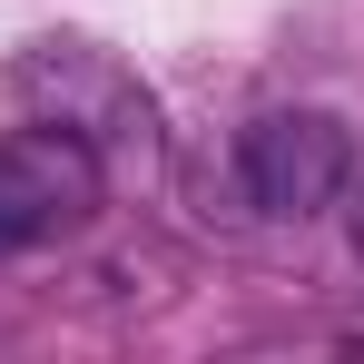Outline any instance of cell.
<instances>
[{"mask_svg": "<svg viewBox=\"0 0 364 364\" xmlns=\"http://www.w3.org/2000/svg\"><path fill=\"white\" fill-rule=\"evenodd\" d=\"M109 197V168L99 148L60 119H30L0 138V237L10 246H50V237H79Z\"/></svg>", "mask_w": 364, "mask_h": 364, "instance_id": "6da1fadb", "label": "cell"}, {"mask_svg": "<svg viewBox=\"0 0 364 364\" xmlns=\"http://www.w3.org/2000/svg\"><path fill=\"white\" fill-rule=\"evenodd\" d=\"M237 187L256 217H315L355 187V138L325 109H266L237 138Z\"/></svg>", "mask_w": 364, "mask_h": 364, "instance_id": "7a4b0ae2", "label": "cell"}, {"mask_svg": "<svg viewBox=\"0 0 364 364\" xmlns=\"http://www.w3.org/2000/svg\"><path fill=\"white\" fill-rule=\"evenodd\" d=\"M10 89H20L30 109H50L60 128H79L89 148H99V138L148 148V89H138L109 50H89V40H40V50H20Z\"/></svg>", "mask_w": 364, "mask_h": 364, "instance_id": "3957f363", "label": "cell"}, {"mask_svg": "<svg viewBox=\"0 0 364 364\" xmlns=\"http://www.w3.org/2000/svg\"><path fill=\"white\" fill-rule=\"evenodd\" d=\"M345 246H355V266H364V187H355V207H345Z\"/></svg>", "mask_w": 364, "mask_h": 364, "instance_id": "277c9868", "label": "cell"}, {"mask_svg": "<svg viewBox=\"0 0 364 364\" xmlns=\"http://www.w3.org/2000/svg\"><path fill=\"white\" fill-rule=\"evenodd\" d=\"M0 246H10V237H0Z\"/></svg>", "mask_w": 364, "mask_h": 364, "instance_id": "5b68a950", "label": "cell"}]
</instances>
